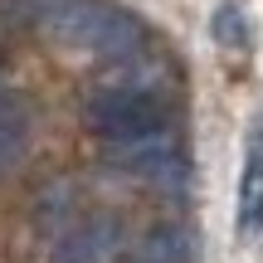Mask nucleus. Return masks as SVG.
Wrapping results in <instances>:
<instances>
[{
	"instance_id": "obj_1",
	"label": "nucleus",
	"mask_w": 263,
	"mask_h": 263,
	"mask_svg": "<svg viewBox=\"0 0 263 263\" xmlns=\"http://www.w3.org/2000/svg\"><path fill=\"white\" fill-rule=\"evenodd\" d=\"M39 25L59 49H78L93 59H112V64L137 59L146 49L141 20L127 15L122 5H107V0H44Z\"/></svg>"
},
{
	"instance_id": "obj_2",
	"label": "nucleus",
	"mask_w": 263,
	"mask_h": 263,
	"mask_svg": "<svg viewBox=\"0 0 263 263\" xmlns=\"http://www.w3.org/2000/svg\"><path fill=\"white\" fill-rule=\"evenodd\" d=\"M88 127L103 141H132V137H146V132L166 127V103H161L156 88H137V83L107 78L88 98Z\"/></svg>"
},
{
	"instance_id": "obj_3",
	"label": "nucleus",
	"mask_w": 263,
	"mask_h": 263,
	"mask_svg": "<svg viewBox=\"0 0 263 263\" xmlns=\"http://www.w3.org/2000/svg\"><path fill=\"white\" fill-rule=\"evenodd\" d=\"M107 161L132 171V176H141V180H151V185H171V190L185 185V161H180V151H176L171 127L146 132V137H132V141H107Z\"/></svg>"
},
{
	"instance_id": "obj_4",
	"label": "nucleus",
	"mask_w": 263,
	"mask_h": 263,
	"mask_svg": "<svg viewBox=\"0 0 263 263\" xmlns=\"http://www.w3.org/2000/svg\"><path fill=\"white\" fill-rule=\"evenodd\" d=\"M29 151V107L25 98L10 88V78L0 73V176L15 171Z\"/></svg>"
},
{
	"instance_id": "obj_5",
	"label": "nucleus",
	"mask_w": 263,
	"mask_h": 263,
	"mask_svg": "<svg viewBox=\"0 0 263 263\" xmlns=\"http://www.w3.org/2000/svg\"><path fill=\"white\" fill-rule=\"evenodd\" d=\"M239 234H263V137L249 141L239 171Z\"/></svg>"
},
{
	"instance_id": "obj_6",
	"label": "nucleus",
	"mask_w": 263,
	"mask_h": 263,
	"mask_svg": "<svg viewBox=\"0 0 263 263\" xmlns=\"http://www.w3.org/2000/svg\"><path fill=\"white\" fill-rule=\"evenodd\" d=\"M117 244H122V229H117L112 219H93L88 229H78L54 254V263H103V258H112Z\"/></svg>"
},
{
	"instance_id": "obj_7",
	"label": "nucleus",
	"mask_w": 263,
	"mask_h": 263,
	"mask_svg": "<svg viewBox=\"0 0 263 263\" xmlns=\"http://www.w3.org/2000/svg\"><path fill=\"white\" fill-rule=\"evenodd\" d=\"M190 258V239L185 229H151L146 244H141V263H185Z\"/></svg>"
},
{
	"instance_id": "obj_8",
	"label": "nucleus",
	"mask_w": 263,
	"mask_h": 263,
	"mask_svg": "<svg viewBox=\"0 0 263 263\" xmlns=\"http://www.w3.org/2000/svg\"><path fill=\"white\" fill-rule=\"evenodd\" d=\"M215 39L224 49H249V20L239 5H219L215 10Z\"/></svg>"
}]
</instances>
